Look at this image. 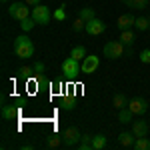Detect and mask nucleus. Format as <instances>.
<instances>
[{
	"label": "nucleus",
	"mask_w": 150,
	"mask_h": 150,
	"mask_svg": "<svg viewBox=\"0 0 150 150\" xmlns=\"http://www.w3.org/2000/svg\"><path fill=\"white\" fill-rule=\"evenodd\" d=\"M14 54L18 58H32L34 56V44L28 36L14 38Z\"/></svg>",
	"instance_id": "nucleus-1"
},
{
	"label": "nucleus",
	"mask_w": 150,
	"mask_h": 150,
	"mask_svg": "<svg viewBox=\"0 0 150 150\" xmlns=\"http://www.w3.org/2000/svg\"><path fill=\"white\" fill-rule=\"evenodd\" d=\"M78 72H82V64L80 60H76V58H66L64 62H62V74L68 78V80H74L76 76H78Z\"/></svg>",
	"instance_id": "nucleus-2"
},
{
	"label": "nucleus",
	"mask_w": 150,
	"mask_h": 150,
	"mask_svg": "<svg viewBox=\"0 0 150 150\" xmlns=\"http://www.w3.org/2000/svg\"><path fill=\"white\" fill-rule=\"evenodd\" d=\"M30 6L26 4V2H12L10 6H8V14H10L12 18H16L18 22H22V20H26V18H30L32 14H30V10H28Z\"/></svg>",
	"instance_id": "nucleus-3"
},
{
	"label": "nucleus",
	"mask_w": 150,
	"mask_h": 150,
	"mask_svg": "<svg viewBox=\"0 0 150 150\" xmlns=\"http://www.w3.org/2000/svg\"><path fill=\"white\" fill-rule=\"evenodd\" d=\"M104 56L110 58V60H116V58L124 56V44L120 40H110L104 44Z\"/></svg>",
	"instance_id": "nucleus-4"
},
{
	"label": "nucleus",
	"mask_w": 150,
	"mask_h": 150,
	"mask_svg": "<svg viewBox=\"0 0 150 150\" xmlns=\"http://www.w3.org/2000/svg\"><path fill=\"white\" fill-rule=\"evenodd\" d=\"M50 10H48V6H42V4H38L32 8V18H34L36 24H42V26H46L50 22Z\"/></svg>",
	"instance_id": "nucleus-5"
},
{
	"label": "nucleus",
	"mask_w": 150,
	"mask_h": 150,
	"mask_svg": "<svg viewBox=\"0 0 150 150\" xmlns=\"http://www.w3.org/2000/svg\"><path fill=\"white\" fill-rule=\"evenodd\" d=\"M82 134L78 132V128H66L64 132H62V144L64 146H78V142H80Z\"/></svg>",
	"instance_id": "nucleus-6"
},
{
	"label": "nucleus",
	"mask_w": 150,
	"mask_h": 150,
	"mask_svg": "<svg viewBox=\"0 0 150 150\" xmlns=\"http://www.w3.org/2000/svg\"><path fill=\"white\" fill-rule=\"evenodd\" d=\"M128 108L134 112V116H142V114H146V110H148V102L138 96V98L128 100Z\"/></svg>",
	"instance_id": "nucleus-7"
},
{
	"label": "nucleus",
	"mask_w": 150,
	"mask_h": 150,
	"mask_svg": "<svg viewBox=\"0 0 150 150\" xmlns=\"http://www.w3.org/2000/svg\"><path fill=\"white\" fill-rule=\"evenodd\" d=\"M86 32L90 36H98L102 34L104 30H106V24L100 20V18H94V20H90V22H86V28H84Z\"/></svg>",
	"instance_id": "nucleus-8"
},
{
	"label": "nucleus",
	"mask_w": 150,
	"mask_h": 150,
	"mask_svg": "<svg viewBox=\"0 0 150 150\" xmlns=\"http://www.w3.org/2000/svg\"><path fill=\"white\" fill-rule=\"evenodd\" d=\"M98 64H100L98 56H94V54H88V56L82 60V72H84V74H92L94 70L98 68Z\"/></svg>",
	"instance_id": "nucleus-9"
},
{
	"label": "nucleus",
	"mask_w": 150,
	"mask_h": 150,
	"mask_svg": "<svg viewBox=\"0 0 150 150\" xmlns=\"http://www.w3.org/2000/svg\"><path fill=\"white\" fill-rule=\"evenodd\" d=\"M18 114H20V110L16 106H12V104H4L2 106V118L4 120H16Z\"/></svg>",
	"instance_id": "nucleus-10"
},
{
	"label": "nucleus",
	"mask_w": 150,
	"mask_h": 150,
	"mask_svg": "<svg viewBox=\"0 0 150 150\" xmlns=\"http://www.w3.org/2000/svg\"><path fill=\"white\" fill-rule=\"evenodd\" d=\"M134 20H136V18H134L132 14H122V16L118 18L116 26H118V28H120V32H122V30H128L130 26H134Z\"/></svg>",
	"instance_id": "nucleus-11"
},
{
	"label": "nucleus",
	"mask_w": 150,
	"mask_h": 150,
	"mask_svg": "<svg viewBox=\"0 0 150 150\" xmlns=\"http://www.w3.org/2000/svg\"><path fill=\"white\" fill-rule=\"evenodd\" d=\"M134 140H136V136H134L132 130H130V132H120V134H118V144H120V146H134Z\"/></svg>",
	"instance_id": "nucleus-12"
},
{
	"label": "nucleus",
	"mask_w": 150,
	"mask_h": 150,
	"mask_svg": "<svg viewBox=\"0 0 150 150\" xmlns=\"http://www.w3.org/2000/svg\"><path fill=\"white\" fill-rule=\"evenodd\" d=\"M132 132H134V136H146L148 134V124L144 120H136V122H132Z\"/></svg>",
	"instance_id": "nucleus-13"
},
{
	"label": "nucleus",
	"mask_w": 150,
	"mask_h": 150,
	"mask_svg": "<svg viewBox=\"0 0 150 150\" xmlns=\"http://www.w3.org/2000/svg\"><path fill=\"white\" fill-rule=\"evenodd\" d=\"M132 118H134V112H132L128 106L120 108V112H118V120H120L122 124H130V122H132Z\"/></svg>",
	"instance_id": "nucleus-14"
},
{
	"label": "nucleus",
	"mask_w": 150,
	"mask_h": 150,
	"mask_svg": "<svg viewBox=\"0 0 150 150\" xmlns=\"http://www.w3.org/2000/svg\"><path fill=\"white\" fill-rule=\"evenodd\" d=\"M60 108H62V110H74V108H76V98H74V96H62V98H60Z\"/></svg>",
	"instance_id": "nucleus-15"
},
{
	"label": "nucleus",
	"mask_w": 150,
	"mask_h": 150,
	"mask_svg": "<svg viewBox=\"0 0 150 150\" xmlns=\"http://www.w3.org/2000/svg\"><path fill=\"white\" fill-rule=\"evenodd\" d=\"M122 2L132 10H144L148 6V0H122Z\"/></svg>",
	"instance_id": "nucleus-16"
},
{
	"label": "nucleus",
	"mask_w": 150,
	"mask_h": 150,
	"mask_svg": "<svg viewBox=\"0 0 150 150\" xmlns=\"http://www.w3.org/2000/svg\"><path fill=\"white\" fill-rule=\"evenodd\" d=\"M106 144H108V140H106L104 134H94V136H92L94 150H104V148H106Z\"/></svg>",
	"instance_id": "nucleus-17"
},
{
	"label": "nucleus",
	"mask_w": 150,
	"mask_h": 150,
	"mask_svg": "<svg viewBox=\"0 0 150 150\" xmlns=\"http://www.w3.org/2000/svg\"><path fill=\"white\" fill-rule=\"evenodd\" d=\"M134 148L136 150H150V140L146 136H136L134 140Z\"/></svg>",
	"instance_id": "nucleus-18"
},
{
	"label": "nucleus",
	"mask_w": 150,
	"mask_h": 150,
	"mask_svg": "<svg viewBox=\"0 0 150 150\" xmlns=\"http://www.w3.org/2000/svg\"><path fill=\"white\" fill-rule=\"evenodd\" d=\"M32 74H34V68H32V66H20V68H18V76H20L22 80H30Z\"/></svg>",
	"instance_id": "nucleus-19"
},
{
	"label": "nucleus",
	"mask_w": 150,
	"mask_h": 150,
	"mask_svg": "<svg viewBox=\"0 0 150 150\" xmlns=\"http://www.w3.org/2000/svg\"><path fill=\"white\" fill-rule=\"evenodd\" d=\"M60 144H62V136H60V134H50V136H48V140H46L48 148H58Z\"/></svg>",
	"instance_id": "nucleus-20"
},
{
	"label": "nucleus",
	"mask_w": 150,
	"mask_h": 150,
	"mask_svg": "<svg viewBox=\"0 0 150 150\" xmlns=\"http://www.w3.org/2000/svg\"><path fill=\"white\" fill-rule=\"evenodd\" d=\"M134 28L140 30V32H142V30H148L150 28V18H142V16L136 18V20H134Z\"/></svg>",
	"instance_id": "nucleus-21"
},
{
	"label": "nucleus",
	"mask_w": 150,
	"mask_h": 150,
	"mask_svg": "<svg viewBox=\"0 0 150 150\" xmlns=\"http://www.w3.org/2000/svg\"><path fill=\"white\" fill-rule=\"evenodd\" d=\"M70 56L76 58V60H84L88 54H86V48H84V46H74V48H72V52H70Z\"/></svg>",
	"instance_id": "nucleus-22"
},
{
	"label": "nucleus",
	"mask_w": 150,
	"mask_h": 150,
	"mask_svg": "<svg viewBox=\"0 0 150 150\" xmlns=\"http://www.w3.org/2000/svg\"><path fill=\"white\" fill-rule=\"evenodd\" d=\"M120 42H122L124 46H130V44L134 42V32H130V30H122V34H120Z\"/></svg>",
	"instance_id": "nucleus-23"
},
{
	"label": "nucleus",
	"mask_w": 150,
	"mask_h": 150,
	"mask_svg": "<svg viewBox=\"0 0 150 150\" xmlns=\"http://www.w3.org/2000/svg\"><path fill=\"white\" fill-rule=\"evenodd\" d=\"M112 104H114V108H124V106H128V100H126V96L124 94H116L114 98H112Z\"/></svg>",
	"instance_id": "nucleus-24"
},
{
	"label": "nucleus",
	"mask_w": 150,
	"mask_h": 150,
	"mask_svg": "<svg viewBox=\"0 0 150 150\" xmlns=\"http://www.w3.org/2000/svg\"><path fill=\"white\" fill-rule=\"evenodd\" d=\"M78 16H80V18L84 20V22H90V20H94V18H96V14H94V10H92V8H82Z\"/></svg>",
	"instance_id": "nucleus-25"
},
{
	"label": "nucleus",
	"mask_w": 150,
	"mask_h": 150,
	"mask_svg": "<svg viewBox=\"0 0 150 150\" xmlns=\"http://www.w3.org/2000/svg\"><path fill=\"white\" fill-rule=\"evenodd\" d=\"M34 18H32V16H30V18H26V20H22V22H20V28H22L24 32H30V30H32V28H34Z\"/></svg>",
	"instance_id": "nucleus-26"
},
{
	"label": "nucleus",
	"mask_w": 150,
	"mask_h": 150,
	"mask_svg": "<svg viewBox=\"0 0 150 150\" xmlns=\"http://www.w3.org/2000/svg\"><path fill=\"white\" fill-rule=\"evenodd\" d=\"M54 18H56L58 22L66 20V10H64V6H58L56 10H54Z\"/></svg>",
	"instance_id": "nucleus-27"
},
{
	"label": "nucleus",
	"mask_w": 150,
	"mask_h": 150,
	"mask_svg": "<svg viewBox=\"0 0 150 150\" xmlns=\"http://www.w3.org/2000/svg\"><path fill=\"white\" fill-rule=\"evenodd\" d=\"M84 28H86V22L78 16V18L74 20V24H72V30H74V32H80V30H84Z\"/></svg>",
	"instance_id": "nucleus-28"
},
{
	"label": "nucleus",
	"mask_w": 150,
	"mask_h": 150,
	"mask_svg": "<svg viewBox=\"0 0 150 150\" xmlns=\"http://www.w3.org/2000/svg\"><path fill=\"white\" fill-rule=\"evenodd\" d=\"M34 74L38 76V74H44V70H46V66H44V62H34Z\"/></svg>",
	"instance_id": "nucleus-29"
},
{
	"label": "nucleus",
	"mask_w": 150,
	"mask_h": 150,
	"mask_svg": "<svg viewBox=\"0 0 150 150\" xmlns=\"http://www.w3.org/2000/svg\"><path fill=\"white\" fill-rule=\"evenodd\" d=\"M140 62L142 64H150V50H142L140 52Z\"/></svg>",
	"instance_id": "nucleus-30"
},
{
	"label": "nucleus",
	"mask_w": 150,
	"mask_h": 150,
	"mask_svg": "<svg viewBox=\"0 0 150 150\" xmlns=\"http://www.w3.org/2000/svg\"><path fill=\"white\" fill-rule=\"evenodd\" d=\"M80 142H84V144H92V134H82ZM80 142H78V144H80Z\"/></svg>",
	"instance_id": "nucleus-31"
},
{
	"label": "nucleus",
	"mask_w": 150,
	"mask_h": 150,
	"mask_svg": "<svg viewBox=\"0 0 150 150\" xmlns=\"http://www.w3.org/2000/svg\"><path fill=\"white\" fill-rule=\"evenodd\" d=\"M78 150H94V146L92 144H84V142H80V144H78Z\"/></svg>",
	"instance_id": "nucleus-32"
},
{
	"label": "nucleus",
	"mask_w": 150,
	"mask_h": 150,
	"mask_svg": "<svg viewBox=\"0 0 150 150\" xmlns=\"http://www.w3.org/2000/svg\"><path fill=\"white\" fill-rule=\"evenodd\" d=\"M26 4H28V6H38L40 0H26Z\"/></svg>",
	"instance_id": "nucleus-33"
},
{
	"label": "nucleus",
	"mask_w": 150,
	"mask_h": 150,
	"mask_svg": "<svg viewBox=\"0 0 150 150\" xmlns=\"http://www.w3.org/2000/svg\"><path fill=\"white\" fill-rule=\"evenodd\" d=\"M0 2H4V4H6V2H10V0H0Z\"/></svg>",
	"instance_id": "nucleus-34"
},
{
	"label": "nucleus",
	"mask_w": 150,
	"mask_h": 150,
	"mask_svg": "<svg viewBox=\"0 0 150 150\" xmlns=\"http://www.w3.org/2000/svg\"><path fill=\"white\" fill-rule=\"evenodd\" d=\"M148 30H150V28H148Z\"/></svg>",
	"instance_id": "nucleus-35"
}]
</instances>
